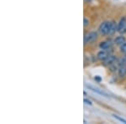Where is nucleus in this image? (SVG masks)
<instances>
[{"label": "nucleus", "instance_id": "nucleus-14", "mask_svg": "<svg viewBox=\"0 0 126 124\" xmlns=\"http://www.w3.org/2000/svg\"><path fill=\"white\" fill-rule=\"evenodd\" d=\"M83 101H84V103H86L87 105H92L93 104V102L91 101L90 100H88V99H87V98H85L84 100H83Z\"/></svg>", "mask_w": 126, "mask_h": 124}, {"label": "nucleus", "instance_id": "nucleus-10", "mask_svg": "<svg viewBox=\"0 0 126 124\" xmlns=\"http://www.w3.org/2000/svg\"><path fill=\"white\" fill-rule=\"evenodd\" d=\"M119 76L124 77L126 76V67L125 66H120L119 69Z\"/></svg>", "mask_w": 126, "mask_h": 124}, {"label": "nucleus", "instance_id": "nucleus-11", "mask_svg": "<svg viewBox=\"0 0 126 124\" xmlns=\"http://www.w3.org/2000/svg\"><path fill=\"white\" fill-rule=\"evenodd\" d=\"M117 63H118V66H119V67H120V66H126V55L124 56L123 58H121Z\"/></svg>", "mask_w": 126, "mask_h": 124}, {"label": "nucleus", "instance_id": "nucleus-6", "mask_svg": "<svg viewBox=\"0 0 126 124\" xmlns=\"http://www.w3.org/2000/svg\"><path fill=\"white\" fill-rule=\"evenodd\" d=\"M118 30V24L114 21L109 22V34H113Z\"/></svg>", "mask_w": 126, "mask_h": 124}, {"label": "nucleus", "instance_id": "nucleus-2", "mask_svg": "<svg viewBox=\"0 0 126 124\" xmlns=\"http://www.w3.org/2000/svg\"><path fill=\"white\" fill-rule=\"evenodd\" d=\"M109 22H103L99 26V32L103 35L109 34Z\"/></svg>", "mask_w": 126, "mask_h": 124}, {"label": "nucleus", "instance_id": "nucleus-7", "mask_svg": "<svg viewBox=\"0 0 126 124\" xmlns=\"http://www.w3.org/2000/svg\"><path fill=\"white\" fill-rule=\"evenodd\" d=\"M112 46V42L110 40H107V41H103L102 43H100L99 44V47L102 50H109Z\"/></svg>", "mask_w": 126, "mask_h": 124}, {"label": "nucleus", "instance_id": "nucleus-9", "mask_svg": "<svg viewBox=\"0 0 126 124\" xmlns=\"http://www.w3.org/2000/svg\"><path fill=\"white\" fill-rule=\"evenodd\" d=\"M125 25H126V18L124 17V18H122L120 19V21H119V23L118 24V31L120 32L122 29H123Z\"/></svg>", "mask_w": 126, "mask_h": 124}, {"label": "nucleus", "instance_id": "nucleus-16", "mask_svg": "<svg viewBox=\"0 0 126 124\" xmlns=\"http://www.w3.org/2000/svg\"><path fill=\"white\" fill-rule=\"evenodd\" d=\"M119 33H120V34H125L126 33V25L123 28V29H122V30L119 32Z\"/></svg>", "mask_w": 126, "mask_h": 124}, {"label": "nucleus", "instance_id": "nucleus-12", "mask_svg": "<svg viewBox=\"0 0 126 124\" xmlns=\"http://www.w3.org/2000/svg\"><path fill=\"white\" fill-rule=\"evenodd\" d=\"M120 50L122 53L124 54H126V42L125 44H123L122 45H120Z\"/></svg>", "mask_w": 126, "mask_h": 124}, {"label": "nucleus", "instance_id": "nucleus-3", "mask_svg": "<svg viewBox=\"0 0 126 124\" xmlns=\"http://www.w3.org/2000/svg\"><path fill=\"white\" fill-rule=\"evenodd\" d=\"M87 87L88 89H90V90H92L93 91H94V92L97 93V94L103 96H105V97H109V95L106 93L105 91H103V90H100L99 88H97V87H95L93 86H91V85H87Z\"/></svg>", "mask_w": 126, "mask_h": 124}, {"label": "nucleus", "instance_id": "nucleus-4", "mask_svg": "<svg viewBox=\"0 0 126 124\" xmlns=\"http://www.w3.org/2000/svg\"><path fill=\"white\" fill-rule=\"evenodd\" d=\"M117 60V58L115 55H110L108 57L103 60V64L105 66H111V65H113L115 63V61Z\"/></svg>", "mask_w": 126, "mask_h": 124}, {"label": "nucleus", "instance_id": "nucleus-1", "mask_svg": "<svg viewBox=\"0 0 126 124\" xmlns=\"http://www.w3.org/2000/svg\"><path fill=\"white\" fill-rule=\"evenodd\" d=\"M97 39V34L96 32H90L85 34L84 36V44H89L95 41Z\"/></svg>", "mask_w": 126, "mask_h": 124}, {"label": "nucleus", "instance_id": "nucleus-15", "mask_svg": "<svg viewBox=\"0 0 126 124\" xmlns=\"http://www.w3.org/2000/svg\"><path fill=\"white\" fill-rule=\"evenodd\" d=\"M83 24H84V27H87V25H89V20L84 19V23H83Z\"/></svg>", "mask_w": 126, "mask_h": 124}, {"label": "nucleus", "instance_id": "nucleus-8", "mask_svg": "<svg viewBox=\"0 0 126 124\" xmlns=\"http://www.w3.org/2000/svg\"><path fill=\"white\" fill-rule=\"evenodd\" d=\"M114 43L118 44V45H122L123 44L125 43V38L124 37V36H118L117 38H115L114 40Z\"/></svg>", "mask_w": 126, "mask_h": 124}, {"label": "nucleus", "instance_id": "nucleus-13", "mask_svg": "<svg viewBox=\"0 0 126 124\" xmlns=\"http://www.w3.org/2000/svg\"><path fill=\"white\" fill-rule=\"evenodd\" d=\"M113 117H114V118L118 119V120H119V121L122 122V123H126V120H125V119H124V118H122V117H119V116H117V115H113Z\"/></svg>", "mask_w": 126, "mask_h": 124}, {"label": "nucleus", "instance_id": "nucleus-5", "mask_svg": "<svg viewBox=\"0 0 126 124\" xmlns=\"http://www.w3.org/2000/svg\"><path fill=\"white\" fill-rule=\"evenodd\" d=\"M109 55H110V53L108 51V50H102L97 53V58L100 60H104Z\"/></svg>", "mask_w": 126, "mask_h": 124}, {"label": "nucleus", "instance_id": "nucleus-17", "mask_svg": "<svg viewBox=\"0 0 126 124\" xmlns=\"http://www.w3.org/2000/svg\"><path fill=\"white\" fill-rule=\"evenodd\" d=\"M94 79H95V81H102L101 77H100V76H95V77H94Z\"/></svg>", "mask_w": 126, "mask_h": 124}]
</instances>
